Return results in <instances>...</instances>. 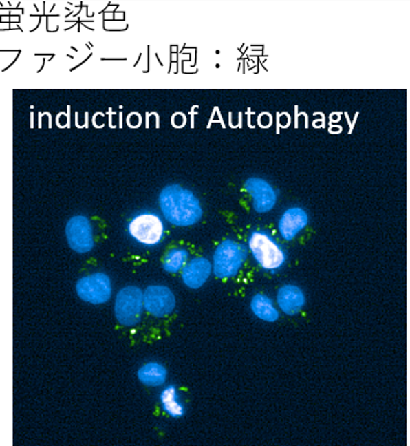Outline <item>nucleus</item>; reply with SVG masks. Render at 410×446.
I'll return each instance as SVG.
<instances>
[{"instance_id": "nucleus-1", "label": "nucleus", "mask_w": 410, "mask_h": 446, "mask_svg": "<svg viewBox=\"0 0 410 446\" xmlns=\"http://www.w3.org/2000/svg\"><path fill=\"white\" fill-rule=\"evenodd\" d=\"M160 209L168 222L177 227H190L199 222L204 211L191 191L171 184L164 187L159 197Z\"/></svg>"}, {"instance_id": "nucleus-2", "label": "nucleus", "mask_w": 410, "mask_h": 446, "mask_svg": "<svg viewBox=\"0 0 410 446\" xmlns=\"http://www.w3.org/2000/svg\"><path fill=\"white\" fill-rule=\"evenodd\" d=\"M248 246L257 264L267 272L274 273L281 270L287 262L285 250L267 231H252L248 236Z\"/></svg>"}, {"instance_id": "nucleus-3", "label": "nucleus", "mask_w": 410, "mask_h": 446, "mask_svg": "<svg viewBox=\"0 0 410 446\" xmlns=\"http://www.w3.org/2000/svg\"><path fill=\"white\" fill-rule=\"evenodd\" d=\"M248 259V248L244 244L227 238L221 242L213 256V270L219 279H231L239 273Z\"/></svg>"}, {"instance_id": "nucleus-4", "label": "nucleus", "mask_w": 410, "mask_h": 446, "mask_svg": "<svg viewBox=\"0 0 410 446\" xmlns=\"http://www.w3.org/2000/svg\"><path fill=\"white\" fill-rule=\"evenodd\" d=\"M144 310V293L136 286L119 290L116 297L115 316L119 324L136 326L141 321Z\"/></svg>"}, {"instance_id": "nucleus-5", "label": "nucleus", "mask_w": 410, "mask_h": 446, "mask_svg": "<svg viewBox=\"0 0 410 446\" xmlns=\"http://www.w3.org/2000/svg\"><path fill=\"white\" fill-rule=\"evenodd\" d=\"M129 233L140 244L154 246L162 241L164 223L154 213H141L129 223Z\"/></svg>"}, {"instance_id": "nucleus-6", "label": "nucleus", "mask_w": 410, "mask_h": 446, "mask_svg": "<svg viewBox=\"0 0 410 446\" xmlns=\"http://www.w3.org/2000/svg\"><path fill=\"white\" fill-rule=\"evenodd\" d=\"M76 289L78 296L85 302L103 304L111 297V280L107 274L98 272L79 279Z\"/></svg>"}, {"instance_id": "nucleus-7", "label": "nucleus", "mask_w": 410, "mask_h": 446, "mask_svg": "<svg viewBox=\"0 0 410 446\" xmlns=\"http://www.w3.org/2000/svg\"><path fill=\"white\" fill-rule=\"evenodd\" d=\"M67 243L73 251L87 253L91 251L95 245L93 227L89 219L85 215H76L69 219L65 229Z\"/></svg>"}, {"instance_id": "nucleus-8", "label": "nucleus", "mask_w": 410, "mask_h": 446, "mask_svg": "<svg viewBox=\"0 0 410 446\" xmlns=\"http://www.w3.org/2000/svg\"><path fill=\"white\" fill-rule=\"evenodd\" d=\"M144 308L151 316L163 318L173 312L176 308V297L166 286H149L144 293Z\"/></svg>"}, {"instance_id": "nucleus-9", "label": "nucleus", "mask_w": 410, "mask_h": 446, "mask_svg": "<svg viewBox=\"0 0 410 446\" xmlns=\"http://www.w3.org/2000/svg\"><path fill=\"white\" fill-rule=\"evenodd\" d=\"M245 190L253 199V207L258 213L270 212L277 204V193L273 187L263 178H248L245 182Z\"/></svg>"}, {"instance_id": "nucleus-10", "label": "nucleus", "mask_w": 410, "mask_h": 446, "mask_svg": "<svg viewBox=\"0 0 410 446\" xmlns=\"http://www.w3.org/2000/svg\"><path fill=\"white\" fill-rule=\"evenodd\" d=\"M212 264L207 258L197 257L187 262L182 270L184 284L191 289L202 288L212 273Z\"/></svg>"}, {"instance_id": "nucleus-11", "label": "nucleus", "mask_w": 410, "mask_h": 446, "mask_svg": "<svg viewBox=\"0 0 410 446\" xmlns=\"http://www.w3.org/2000/svg\"><path fill=\"white\" fill-rule=\"evenodd\" d=\"M277 306L287 316H296L305 306L304 292L296 284H283L277 294Z\"/></svg>"}, {"instance_id": "nucleus-12", "label": "nucleus", "mask_w": 410, "mask_h": 446, "mask_svg": "<svg viewBox=\"0 0 410 446\" xmlns=\"http://www.w3.org/2000/svg\"><path fill=\"white\" fill-rule=\"evenodd\" d=\"M309 223L308 213L301 207L287 209L279 221V231L285 241H292Z\"/></svg>"}, {"instance_id": "nucleus-13", "label": "nucleus", "mask_w": 410, "mask_h": 446, "mask_svg": "<svg viewBox=\"0 0 410 446\" xmlns=\"http://www.w3.org/2000/svg\"><path fill=\"white\" fill-rule=\"evenodd\" d=\"M250 308L253 315L259 318L260 321L275 323L280 318V313L274 304L273 299L263 293H258L252 297Z\"/></svg>"}, {"instance_id": "nucleus-14", "label": "nucleus", "mask_w": 410, "mask_h": 446, "mask_svg": "<svg viewBox=\"0 0 410 446\" xmlns=\"http://www.w3.org/2000/svg\"><path fill=\"white\" fill-rule=\"evenodd\" d=\"M168 371L162 364L151 362L144 364L138 371V378L144 385L149 387H159L166 383Z\"/></svg>"}, {"instance_id": "nucleus-15", "label": "nucleus", "mask_w": 410, "mask_h": 446, "mask_svg": "<svg viewBox=\"0 0 410 446\" xmlns=\"http://www.w3.org/2000/svg\"><path fill=\"white\" fill-rule=\"evenodd\" d=\"M163 410L173 418H182L185 413L183 403H180V396L175 386H168L163 390L160 396Z\"/></svg>"}, {"instance_id": "nucleus-16", "label": "nucleus", "mask_w": 410, "mask_h": 446, "mask_svg": "<svg viewBox=\"0 0 410 446\" xmlns=\"http://www.w3.org/2000/svg\"><path fill=\"white\" fill-rule=\"evenodd\" d=\"M188 260V252L185 248H171L163 259V268L168 273H178L183 270Z\"/></svg>"}]
</instances>
